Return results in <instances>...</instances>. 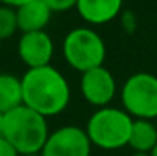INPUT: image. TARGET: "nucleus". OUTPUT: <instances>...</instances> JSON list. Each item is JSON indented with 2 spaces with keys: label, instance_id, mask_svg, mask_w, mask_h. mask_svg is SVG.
Masks as SVG:
<instances>
[{
  "label": "nucleus",
  "instance_id": "obj_1",
  "mask_svg": "<svg viewBox=\"0 0 157 156\" xmlns=\"http://www.w3.org/2000/svg\"><path fill=\"white\" fill-rule=\"evenodd\" d=\"M22 81V104L44 118L62 114L70 102L67 77L54 66L27 69Z\"/></svg>",
  "mask_w": 157,
  "mask_h": 156
},
{
  "label": "nucleus",
  "instance_id": "obj_2",
  "mask_svg": "<svg viewBox=\"0 0 157 156\" xmlns=\"http://www.w3.org/2000/svg\"><path fill=\"white\" fill-rule=\"evenodd\" d=\"M48 134L47 118L24 104L3 114L2 138L9 141L18 154L40 153Z\"/></svg>",
  "mask_w": 157,
  "mask_h": 156
},
{
  "label": "nucleus",
  "instance_id": "obj_3",
  "mask_svg": "<svg viewBox=\"0 0 157 156\" xmlns=\"http://www.w3.org/2000/svg\"><path fill=\"white\" fill-rule=\"evenodd\" d=\"M134 119L119 107H100L89 118L85 133L92 146L105 151H115L129 146Z\"/></svg>",
  "mask_w": 157,
  "mask_h": 156
},
{
  "label": "nucleus",
  "instance_id": "obj_4",
  "mask_svg": "<svg viewBox=\"0 0 157 156\" xmlns=\"http://www.w3.org/2000/svg\"><path fill=\"white\" fill-rule=\"evenodd\" d=\"M62 52L67 64L80 74L104 66L107 55L104 39L89 27L72 29L63 39Z\"/></svg>",
  "mask_w": 157,
  "mask_h": 156
},
{
  "label": "nucleus",
  "instance_id": "obj_5",
  "mask_svg": "<svg viewBox=\"0 0 157 156\" xmlns=\"http://www.w3.org/2000/svg\"><path fill=\"white\" fill-rule=\"evenodd\" d=\"M122 109L132 119L157 118V76L151 72H136L125 79L121 89Z\"/></svg>",
  "mask_w": 157,
  "mask_h": 156
},
{
  "label": "nucleus",
  "instance_id": "obj_6",
  "mask_svg": "<svg viewBox=\"0 0 157 156\" xmlns=\"http://www.w3.org/2000/svg\"><path fill=\"white\" fill-rule=\"evenodd\" d=\"M42 156H90L92 144L85 129L74 124L57 128L48 134L44 144Z\"/></svg>",
  "mask_w": 157,
  "mask_h": 156
},
{
  "label": "nucleus",
  "instance_id": "obj_7",
  "mask_svg": "<svg viewBox=\"0 0 157 156\" xmlns=\"http://www.w3.org/2000/svg\"><path fill=\"white\" fill-rule=\"evenodd\" d=\"M80 94L85 102L97 109L107 107L117 94L115 77L104 66L85 70L80 76Z\"/></svg>",
  "mask_w": 157,
  "mask_h": 156
},
{
  "label": "nucleus",
  "instance_id": "obj_8",
  "mask_svg": "<svg viewBox=\"0 0 157 156\" xmlns=\"http://www.w3.org/2000/svg\"><path fill=\"white\" fill-rule=\"evenodd\" d=\"M17 52L20 61L29 69L50 66L54 57V42L45 30L22 34L17 44Z\"/></svg>",
  "mask_w": 157,
  "mask_h": 156
},
{
  "label": "nucleus",
  "instance_id": "obj_9",
  "mask_svg": "<svg viewBox=\"0 0 157 156\" xmlns=\"http://www.w3.org/2000/svg\"><path fill=\"white\" fill-rule=\"evenodd\" d=\"M124 0H78L75 9L87 24L102 25L117 18Z\"/></svg>",
  "mask_w": 157,
  "mask_h": 156
},
{
  "label": "nucleus",
  "instance_id": "obj_10",
  "mask_svg": "<svg viewBox=\"0 0 157 156\" xmlns=\"http://www.w3.org/2000/svg\"><path fill=\"white\" fill-rule=\"evenodd\" d=\"M15 12H17L18 30L22 34L44 30L52 17V10L42 0H32V2L15 9Z\"/></svg>",
  "mask_w": 157,
  "mask_h": 156
},
{
  "label": "nucleus",
  "instance_id": "obj_11",
  "mask_svg": "<svg viewBox=\"0 0 157 156\" xmlns=\"http://www.w3.org/2000/svg\"><path fill=\"white\" fill-rule=\"evenodd\" d=\"M157 144V126L151 119H134L129 146L134 153H151Z\"/></svg>",
  "mask_w": 157,
  "mask_h": 156
},
{
  "label": "nucleus",
  "instance_id": "obj_12",
  "mask_svg": "<svg viewBox=\"0 0 157 156\" xmlns=\"http://www.w3.org/2000/svg\"><path fill=\"white\" fill-rule=\"evenodd\" d=\"M22 104V81L9 72H0V113H9Z\"/></svg>",
  "mask_w": 157,
  "mask_h": 156
},
{
  "label": "nucleus",
  "instance_id": "obj_13",
  "mask_svg": "<svg viewBox=\"0 0 157 156\" xmlns=\"http://www.w3.org/2000/svg\"><path fill=\"white\" fill-rule=\"evenodd\" d=\"M17 30H18V24H17L15 9L0 5V42L10 39Z\"/></svg>",
  "mask_w": 157,
  "mask_h": 156
},
{
  "label": "nucleus",
  "instance_id": "obj_14",
  "mask_svg": "<svg viewBox=\"0 0 157 156\" xmlns=\"http://www.w3.org/2000/svg\"><path fill=\"white\" fill-rule=\"evenodd\" d=\"M44 3L54 12H67V10L74 9L77 5L78 0H42Z\"/></svg>",
  "mask_w": 157,
  "mask_h": 156
},
{
  "label": "nucleus",
  "instance_id": "obj_15",
  "mask_svg": "<svg viewBox=\"0 0 157 156\" xmlns=\"http://www.w3.org/2000/svg\"><path fill=\"white\" fill-rule=\"evenodd\" d=\"M0 156H18V153L13 150V146L2 136H0Z\"/></svg>",
  "mask_w": 157,
  "mask_h": 156
},
{
  "label": "nucleus",
  "instance_id": "obj_16",
  "mask_svg": "<svg viewBox=\"0 0 157 156\" xmlns=\"http://www.w3.org/2000/svg\"><path fill=\"white\" fill-rule=\"evenodd\" d=\"M2 5H7V7H12V9H18V7L25 5V3L32 2V0H0Z\"/></svg>",
  "mask_w": 157,
  "mask_h": 156
},
{
  "label": "nucleus",
  "instance_id": "obj_17",
  "mask_svg": "<svg viewBox=\"0 0 157 156\" xmlns=\"http://www.w3.org/2000/svg\"><path fill=\"white\" fill-rule=\"evenodd\" d=\"M2 128H3V113H0V136H2Z\"/></svg>",
  "mask_w": 157,
  "mask_h": 156
},
{
  "label": "nucleus",
  "instance_id": "obj_18",
  "mask_svg": "<svg viewBox=\"0 0 157 156\" xmlns=\"http://www.w3.org/2000/svg\"><path fill=\"white\" fill-rule=\"evenodd\" d=\"M132 156H151V153H132Z\"/></svg>",
  "mask_w": 157,
  "mask_h": 156
},
{
  "label": "nucleus",
  "instance_id": "obj_19",
  "mask_svg": "<svg viewBox=\"0 0 157 156\" xmlns=\"http://www.w3.org/2000/svg\"><path fill=\"white\" fill-rule=\"evenodd\" d=\"M151 156H157V144H155V146H154V150L151 151Z\"/></svg>",
  "mask_w": 157,
  "mask_h": 156
},
{
  "label": "nucleus",
  "instance_id": "obj_20",
  "mask_svg": "<svg viewBox=\"0 0 157 156\" xmlns=\"http://www.w3.org/2000/svg\"><path fill=\"white\" fill-rule=\"evenodd\" d=\"M18 156H42L40 153H32V154H18Z\"/></svg>",
  "mask_w": 157,
  "mask_h": 156
},
{
  "label": "nucleus",
  "instance_id": "obj_21",
  "mask_svg": "<svg viewBox=\"0 0 157 156\" xmlns=\"http://www.w3.org/2000/svg\"><path fill=\"white\" fill-rule=\"evenodd\" d=\"M154 122H155V126H157V118H155V119H154Z\"/></svg>",
  "mask_w": 157,
  "mask_h": 156
},
{
  "label": "nucleus",
  "instance_id": "obj_22",
  "mask_svg": "<svg viewBox=\"0 0 157 156\" xmlns=\"http://www.w3.org/2000/svg\"><path fill=\"white\" fill-rule=\"evenodd\" d=\"M0 47H2V42H0Z\"/></svg>",
  "mask_w": 157,
  "mask_h": 156
}]
</instances>
